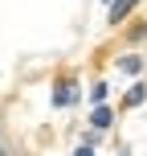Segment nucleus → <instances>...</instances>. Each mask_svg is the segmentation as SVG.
I'll list each match as a JSON object with an SVG mask.
<instances>
[{
	"label": "nucleus",
	"instance_id": "1",
	"mask_svg": "<svg viewBox=\"0 0 147 156\" xmlns=\"http://www.w3.org/2000/svg\"><path fill=\"white\" fill-rule=\"evenodd\" d=\"M78 103V82L74 78H57L53 82V107H74Z\"/></svg>",
	"mask_w": 147,
	"mask_h": 156
},
{
	"label": "nucleus",
	"instance_id": "2",
	"mask_svg": "<svg viewBox=\"0 0 147 156\" xmlns=\"http://www.w3.org/2000/svg\"><path fill=\"white\" fill-rule=\"evenodd\" d=\"M139 4V0H110V12H106V21L110 25H123L127 16H131V8Z\"/></svg>",
	"mask_w": 147,
	"mask_h": 156
},
{
	"label": "nucleus",
	"instance_id": "3",
	"mask_svg": "<svg viewBox=\"0 0 147 156\" xmlns=\"http://www.w3.org/2000/svg\"><path fill=\"white\" fill-rule=\"evenodd\" d=\"M110 123H115L110 107H106V103H94V111H90V127H94V132H106Z\"/></svg>",
	"mask_w": 147,
	"mask_h": 156
},
{
	"label": "nucleus",
	"instance_id": "4",
	"mask_svg": "<svg viewBox=\"0 0 147 156\" xmlns=\"http://www.w3.org/2000/svg\"><path fill=\"white\" fill-rule=\"evenodd\" d=\"M143 103H147V86H143V82H135L131 90H127V99H123V107H131V111H135V107H143Z\"/></svg>",
	"mask_w": 147,
	"mask_h": 156
},
{
	"label": "nucleus",
	"instance_id": "5",
	"mask_svg": "<svg viewBox=\"0 0 147 156\" xmlns=\"http://www.w3.org/2000/svg\"><path fill=\"white\" fill-rule=\"evenodd\" d=\"M119 70H123V74H139L143 70V58L139 54H123V58H119Z\"/></svg>",
	"mask_w": 147,
	"mask_h": 156
},
{
	"label": "nucleus",
	"instance_id": "6",
	"mask_svg": "<svg viewBox=\"0 0 147 156\" xmlns=\"http://www.w3.org/2000/svg\"><path fill=\"white\" fill-rule=\"evenodd\" d=\"M106 94H110L106 82H94V86H90V103H106Z\"/></svg>",
	"mask_w": 147,
	"mask_h": 156
},
{
	"label": "nucleus",
	"instance_id": "7",
	"mask_svg": "<svg viewBox=\"0 0 147 156\" xmlns=\"http://www.w3.org/2000/svg\"><path fill=\"white\" fill-rule=\"evenodd\" d=\"M74 156H94V148H90V144H82V148H78Z\"/></svg>",
	"mask_w": 147,
	"mask_h": 156
},
{
	"label": "nucleus",
	"instance_id": "8",
	"mask_svg": "<svg viewBox=\"0 0 147 156\" xmlns=\"http://www.w3.org/2000/svg\"><path fill=\"white\" fill-rule=\"evenodd\" d=\"M102 4H110V0H102Z\"/></svg>",
	"mask_w": 147,
	"mask_h": 156
},
{
	"label": "nucleus",
	"instance_id": "9",
	"mask_svg": "<svg viewBox=\"0 0 147 156\" xmlns=\"http://www.w3.org/2000/svg\"><path fill=\"white\" fill-rule=\"evenodd\" d=\"M119 156H127V152H119Z\"/></svg>",
	"mask_w": 147,
	"mask_h": 156
}]
</instances>
